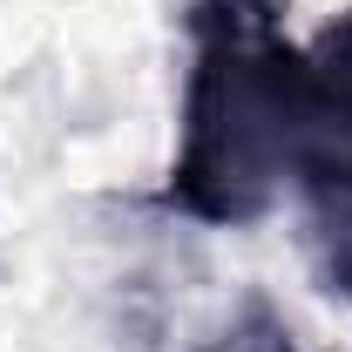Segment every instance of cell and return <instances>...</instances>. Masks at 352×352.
<instances>
[{
  "label": "cell",
  "mask_w": 352,
  "mask_h": 352,
  "mask_svg": "<svg viewBox=\"0 0 352 352\" xmlns=\"http://www.w3.org/2000/svg\"><path fill=\"white\" fill-rule=\"evenodd\" d=\"M285 190L298 204V237L318 292L352 298V7L305 41Z\"/></svg>",
  "instance_id": "obj_2"
},
{
  "label": "cell",
  "mask_w": 352,
  "mask_h": 352,
  "mask_svg": "<svg viewBox=\"0 0 352 352\" xmlns=\"http://www.w3.org/2000/svg\"><path fill=\"white\" fill-rule=\"evenodd\" d=\"M183 41L176 156L156 204L210 230H251L285 197L305 41L285 34L278 0H190Z\"/></svg>",
  "instance_id": "obj_1"
},
{
  "label": "cell",
  "mask_w": 352,
  "mask_h": 352,
  "mask_svg": "<svg viewBox=\"0 0 352 352\" xmlns=\"http://www.w3.org/2000/svg\"><path fill=\"white\" fill-rule=\"evenodd\" d=\"M204 352H298V339H292V325L264 305V298H244V311H237Z\"/></svg>",
  "instance_id": "obj_3"
}]
</instances>
